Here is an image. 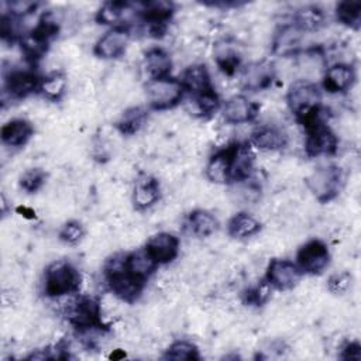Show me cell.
Instances as JSON below:
<instances>
[{
  "instance_id": "obj_1",
  "label": "cell",
  "mask_w": 361,
  "mask_h": 361,
  "mask_svg": "<svg viewBox=\"0 0 361 361\" xmlns=\"http://www.w3.org/2000/svg\"><path fill=\"white\" fill-rule=\"evenodd\" d=\"M286 104L303 127L322 117V93L312 80H295L286 92Z\"/></svg>"
},
{
  "instance_id": "obj_2",
  "label": "cell",
  "mask_w": 361,
  "mask_h": 361,
  "mask_svg": "<svg viewBox=\"0 0 361 361\" xmlns=\"http://www.w3.org/2000/svg\"><path fill=\"white\" fill-rule=\"evenodd\" d=\"M104 278L109 289L123 302H135L145 286V282L134 278L124 267V255L111 257L104 267Z\"/></svg>"
},
{
  "instance_id": "obj_3",
  "label": "cell",
  "mask_w": 361,
  "mask_h": 361,
  "mask_svg": "<svg viewBox=\"0 0 361 361\" xmlns=\"http://www.w3.org/2000/svg\"><path fill=\"white\" fill-rule=\"evenodd\" d=\"M80 283V272L66 259H56L45 268L44 292L49 298H62L78 293Z\"/></svg>"
},
{
  "instance_id": "obj_4",
  "label": "cell",
  "mask_w": 361,
  "mask_h": 361,
  "mask_svg": "<svg viewBox=\"0 0 361 361\" xmlns=\"http://www.w3.org/2000/svg\"><path fill=\"white\" fill-rule=\"evenodd\" d=\"M68 322L79 331H104L102 320V306L100 302L93 296H79L76 298L66 312Z\"/></svg>"
},
{
  "instance_id": "obj_5",
  "label": "cell",
  "mask_w": 361,
  "mask_h": 361,
  "mask_svg": "<svg viewBox=\"0 0 361 361\" xmlns=\"http://www.w3.org/2000/svg\"><path fill=\"white\" fill-rule=\"evenodd\" d=\"M305 183L316 200L329 203L338 196L344 183V175L337 165L320 166L306 178Z\"/></svg>"
},
{
  "instance_id": "obj_6",
  "label": "cell",
  "mask_w": 361,
  "mask_h": 361,
  "mask_svg": "<svg viewBox=\"0 0 361 361\" xmlns=\"http://www.w3.org/2000/svg\"><path fill=\"white\" fill-rule=\"evenodd\" d=\"M145 93L152 110H169L178 106L183 97L185 89L179 79L169 76L147 80Z\"/></svg>"
},
{
  "instance_id": "obj_7",
  "label": "cell",
  "mask_w": 361,
  "mask_h": 361,
  "mask_svg": "<svg viewBox=\"0 0 361 361\" xmlns=\"http://www.w3.org/2000/svg\"><path fill=\"white\" fill-rule=\"evenodd\" d=\"M306 140L305 151L309 157L334 155L338 148V138L336 133L326 124L323 117L313 120L305 126Z\"/></svg>"
},
{
  "instance_id": "obj_8",
  "label": "cell",
  "mask_w": 361,
  "mask_h": 361,
  "mask_svg": "<svg viewBox=\"0 0 361 361\" xmlns=\"http://www.w3.org/2000/svg\"><path fill=\"white\" fill-rule=\"evenodd\" d=\"M330 258L331 255L327 245L322 240L313 238L300 245L296 252L295 264L302 274L319 275L329 267Z\"/></svg>"
},
{
  "instance_id": "obj_9",
  "label": "cell",
  "mask_w": 361,
  "mask_h": 361,
  "mask_svg": "<svg viewBox=\"0 0 361 361\" xmlns=\"http://www.w3.org/2000/svg\"><path fill=\"white\" fill-rule=\"evenodd\" d=\"M302 272L293 261L283 258H274L269 261L265 272V281L276 290L293 289L300 278Z\"/></svg>"
},
{
  "instance_id": "obj_10",
  "label": "cell",
  "mask_w": 361,
  "mask_h": 361,
  "mask_svg": "<svg viewBox=\"0 0 361 361\" xmlns=\"http://www.w3.org/2000/svg\"><path fill=\"white\" fill-rule=\"evenodd\" d=\"M173 13V3L165 0L144 1L140 3L137 8V16L140 20H142L149 27V31L155 35H161L165 31V27L171 21Z\"/></svg>"
},
{
  "instance_id": "obj_11",
  "label": "cell",
  "mask_w": 361,
  "mask_h": 361,
  "mask_svg": "<svg viewBox=\"0 0 361 361\" xmlns=\"http://www.w3.org/2000/svg\"><path fill=\"white\" fill-rule=\"evenodd\" d=\"M41 79L34 69H11L8 73H4L3 90L11 99H25L38 92Z\"/></svg>"
},
{
  "instance_id": "obj_12",
  "label": "cell",
  "mask_w": 361,
  "mask_h": 361,
  "mask_svg": "<svg viewBox=\"0 0 361 361\" xmlns=\"http://www.w3.org/2000/svg\"><path fill=\"white\" fill-rule=\"evenodd\" d=\"M130 37L131 34L127 25L111 27L96 41L93 52L102 59H117L126 52Z\"/></svg>"
},
{
  "instance_id": "obj_13",
  "label": "cell",
  "mask_w": 361,
  "mask_h": 361,
  "mask_svg": "<svg viewBox=\"0 0 361 361\" xmlns=\"http://www.w3.org/2000/svg\"><path fill=\"white\" fill-rule=\"evenodd\" d=\"M275 79V66L271 61L262 59L251 62L241 72L243 87L251 92L268 89Z\"/></svg>"
},
{
  "instance_id": "obj_14",
  "label": "cell",
  "mask_w": 361,
  "mask_h": 361,
  "mask_svg": "<svg viewBox=\"0 0 361 361\" xmlns=\"http://www.w3.org/2000/svg\"><path fill=\"white\" fill-rule=\"evenodd\" d=\"M144 248L158 265H165L172 262L178 257L179 238L168 231L155 233L147 240Z\"/></svg>"
},
{
  "instance_id": "obj_15",
  "label": "cell",
  "mask_w": 361,
  "mask_h": 361,
  "mask_svg": "<svg viewBox=\"0 0 361 361\" xmlns=\"http://www.w3.org/2000/svg\"><path fill=\"white\" fill-rule=\"evenodd\" d=\"M258 109V104L251 102L248 97L235 94L224 103L221 114L224 121L228 124H245L251 123L257 117Z\"/></svg>"
},
{
  "instance_id": "obj_16",
  "label": "cell",
  "mask_w": 361,
  "mask_h": 361,
  "mask_svg": "<svg viewBox=\"0 0 361 361\" xmlns=\"http://www.w3.org/2000/svg\"><path fill=\"white\" fill-rule=\"evenodd\" d=\"M355 71L348 63H334L326 68L323 73V89L329 93H344L353 87Z\"/></svg>"
},
{
  "instance_id": "obj_17",
  "label": "cell",
  "mask_w": 361,
  "mask_h": 361,
  "mask_svg": "<svg viewBox=\"0 0 361 361\" xmlns=\"http://www.w3.org/2000/svg\"><path fill=\"white\" fill-rule=\"evenodd\" d=\"M161 197L159 182L151 175H140L133 190V206L135 210H147Z\"/></svg>"
},
{
  "instance_id": "obj_18",
  "label": "cell",
  "mask_w": 361,
  "mask_h": 361,
  "mask_svg": "<svg viewBox=\"0 0 361 361\" xmlns=\"http://www.w3.org/2000/svg\"><path fill=\"white\" fill-rule=\"evenodd\" d=\"M206 178L217 185L231 183V144L214 152L204 168Z\"/></svg>"
},
{
  "instance_id": "obj_19",
  "label": "cell",
  "mask_w": 361,
  "mask_h": 361,
  "mask_svg": "<svg viewBox=\"0 0 361 361\" xmlns=\"http://www.w3.org/2000/svg\"><path fill=\"white\" fill-rule=\"evenodd\" d=\"M179 80L185 92H189L192 96H199L214 89L212 85L209 69L203 63H193L188 66L182 72Z\"/></svg>"
},
{
  "instance_id": "obj_20",
  "label": "cell",
  "mask_w": 361,
  "mask_h": 361,
  "mask_svg": "<svg viewBox=\"0 0 361 361\" xmlns=\"http://www.w3.org/2000/svg\"><path fill=\"white\" fill-rule=\"evenodd\" d=\"M34 127L25 118H13L7 121L0 130V138L4 145L18 148L24 147L32 137Z\"/></svg>"
},
{
  "instance_id": "obj_21",
  "label": "cell",
  "mask_w": 361,
  "mask_h": 361,
  "mask_svg": "<svg viewBox=\"0 0 361 361\" xmlns=\"http://www.w3.org/2000/svg\"><path fill=\"white\" fill-rule=\"evenodd\" d=\"M248 142L262 151H279L286 147L288 137L278 127L259 126L252 131L251 140Z\"/></svg>"
},
{
  "instance_id": "obj_22",
  "label": "cell",
  "mask_w": 361,
  "mask_h": 361,
  "mask_svg": "<svg viewBox=\"0 0 361 361\" xmlns=\"http://www.w3.org/2000/svg\"><path fill=\"white\" fill-rule=\"evenodd\" d=\"M124 267L134 278L147 282L159 265L154 261L145 248H140L124 254Z\"/></svg>"
},
{
  "instance_id": "obj_23",
  "label": "cell",
  "mask_w": 361,
  "mask_h": 361,
  "mask_svg": "<svg viewBox=\"0 0 361 361\" xmlns=\"http://www.w3.org/2000/svg\"><path fill=\"white\" fill-rule=\"evenodd\" d=\"M303 31H300L293 23L279 27L272 41V51L276 55L288 56L293 55L299 49Z\"/></svg>"
},
{
  "instance_id": "obj_24",
  "label": "cell",
  "mask_w": 361,
  "mask_h": 361,
  "mask_svg": "<svg viewBox=\"0 0 361 361\" xmlns=\"http://www.w3.org/2000/svg\"><path fill=\"white\" fill-rule=\"evenodd\" d=\"M134 7L137 8V6L127 1H104L96 11L94 18L99 24L120 27L124 25L123 21H126L127 14L135 13Z\"/></svg>"
},
{
  "instance_id": "obj_25",
  "label": "cell",
  "mask_w": 361,
  "mask_h": 361,
  "mask_svg": "<svg viewBox=\"0 0 361 361\" xmlns=\"http://www.w3.org/2000/svg\"><path fill=\"white\" fill-rule=\"evenodd\" d=\"M142 68L148 80L169 76L172 71V59L169 54L162 48H151L145 52Z\"/></svg>"
},
{
  "instance_id": "obj_26",
  "label": "cell",
  "mask_w": 361,
  "mask_h": 361,
  "mask_svg": "<svg viewBox=\"0 0 361 361\" xmlns=\"http://www.w3.org/2000/svg\"><path fill=\"white\" fill-rule=\"evenodd\" d=\"M261 230V223L250 213H235L227 223V233L233 238H248Z\"/></svg>"
},
{
  "instance_id": "obj_27",
  "label": "cell",
  "mask_w": 361,
  "mask_h": 361,
  "mask_svg": "<svg viewBox=\"0 0 361 361\" xmlns=\"http://www.w3.org/2000/svg\"><path fill=\"white\" fill-rule=\"evenodd\" d=\"M188 227L196 237H209L219 228V220L204 209H196L188 216Z\"/></svg>"
},
{
  "instance_id": "obj_28",
  "label": "cell",
  "mask_w": 361,
  "mask_h": 361,
  "mask_svg": "<svg viewBox=\"0 0 361 361\" xmlns=\"http://www.w3.org/2000/svg\"><path fill=\"white\" fill-rule=\"evenodd\" d=\"M214 61L223 73L231 76L238 69L241 58L233 45L221 41L214 48Z\"/></svg>"
},
{
  "instance_id": "obj_29",
  "label": "cell",
  "mask_w": 361,
  "mask_h": 361,
  "mask_svg": "<svg viewBox=\"0 0 361 361\" xmlns=\"http://www.w3.org/2000/svg\"><path fill=\"white\" fill-rule=\"evenodd\" d=\"M68 87V80L65 73L62 72H52L41 79L38 92L42 97L51 102H59Z\"/></svg>"
},
{
  "instance_id": "obj_30",
  "label": "cell",
  "mask_w": 361,
  "mask_h": 361,
  "mask_svg": "<svg viewBox=\"0 0 361 361\" xmlns=\"http://www.w3.org/2000/svg\"><path fill=\"white\" fill-rule=\"evenodd\" d=\"M147 120V110L140 106L127 109L116 123V128L123 135H133L140 131Z\"/></svg>"
},
{
  "instance_id": "obj_31",
  "label": "cell",
  "mask_w": 361,
  "mask_h": 361,
  "mask_svg": "<svg viewBox=\"0 0 361 361\" xmlns=\"http://www.w3.org/2000/svg\"><path fill=\"white\" fill-rule=\"evenodd\" d=\"M300 31H316L324 23V13L317 6H305L299 8L292 21Z\"/></svg>"
},
{
  "instance_id": "obj_32",
  "label": "cell",
  "mask_w": 361,
  "mask_h": 361,
  "mask_svg": "<svg viewBox=\"0 0 361 361\" xmlns=\"http://www.w3.org/2000/svg\"><path fill=\"white\" fill-rule=\"evenodd\" d=\"M336 18L340 24L351 28L358 30L361 25V1H338L336 4Z\"/></svg>"
},
{
  "instance_id": "obj_33",
  "label": "cell",
  "mask_w": 361,
  "mask_h": 361,
  "mask_svg": "<svg viewBox=\"0 0 361 361\" xmlns=\"http://www.w3.org/2000/svg\"><path fill=\"white\" fill-rule=\"evenodd\" d=\"M164 358L173 361H197L200 360V354L192 341L176 340L165 350Z\"/></svg>"
},
{
  "instance_id": "obj_34",
  "label": "cell",
  "mask_w": 361,
  "mask_h": 361,
  "mask_svg": "<svg viewBox=\"0 0 361 361\" xmlns=\"http://www.w3.org/2000/svg\"><path fill=\"white\" fill-rule=\"evenodd\" d=\"M193 106H195L196 114L202 117H209L220 109V97L213 89L203 94L193 96Z\"/></svg>"
},
{
  "instance_id": "obj_35",
  "label": "cell",
  "mask_w": 361,
  "mask_h": 361,
  "mask_svg": "<svg viewBox=\"0 0 361 361\" xmlns=\"http://www.w3.org/2000/svg\"><path fill=\"white\" fill-rule=\"evenodd\" d=\"M47 180V173L41 168H30L20 176V188L27 193L38 192Z\"/></svg>"
},
{
  "instance_id": "obj_36",
  "label": "cell",
  "mask_w": 361,
  "mask_h": 361,
  "mask_svg": "<svg viewBox=\"0 0 361 361\" xmlns=\"http://www.w3.org/2000/svg\"><path fill=\"white\" fill-rule=\"evenodd\" d=\"M271 290L272 286L264 279H261L255 286L250 288L245 293H244V300L248 305H254V306H262L264 303L268 302L269 296H271Z\"/></svg>"
},
{
  "instance_id": "obj_37",
  "label": "cell",
  "mask_w": 361,
  "mask_h": 361,
  "mask_svg": "<svg viewBox=\"0 0 361 361\" xmlns=\"http://www.w3.org/2000/svg\"><path fill=\"white\" fill-rule=\"evenodd\" d=\"M58 235L62 243L76 245L85 237V227L78 220H69L61 227Z\"/></svg>"
},
{
  "instance_id": "obj_38",
  "label": "cell",
  "mask_w": 361,
  "mask_h": 361,
  "mask_svg": "<svg viewBox=\"0 0 361 361\" xmlns=\"http://www.w3.org/2000/svg\"><path fill=\"white\" fill-rule=\"evenodd\" d=\"M6 6H7V11H3V13H7L20 20L32 14L39 7V3L32 0H14V1H8Z\"/></svg>"
},
{
  "instance_id": "obj_39",
  "label": "cell",
  "mask_w": 361,
  "mask_h": 361,
  "mask_svg": "<svg viewBox=\"0 0 361 361\" xmlns=\"http://www.w3.org/2000/svg\"><path fill=\"white\" fill-rule=\"evenodd\" d=\"M351 281H353V276L350 272H345V271L337 272L327 279V288L334 295H344L350 289Z\"/></svg>"
},
{
  "instance_id": "obj_40",
  "label": "cell",
  "mask_w": 361,
  "mask_h": 361,
  "mask_svg": "<svg viewBox=\"0 0 361 361\" xmlns=\"http://www.w3.org/2000/svg\"><path fill=\"white\" fill-rule=\"evenodd\" d=\"M345 361H360L361 360V345L358 341H350L344 345L341 355Z\"/></svg>"
}]
</instances>
